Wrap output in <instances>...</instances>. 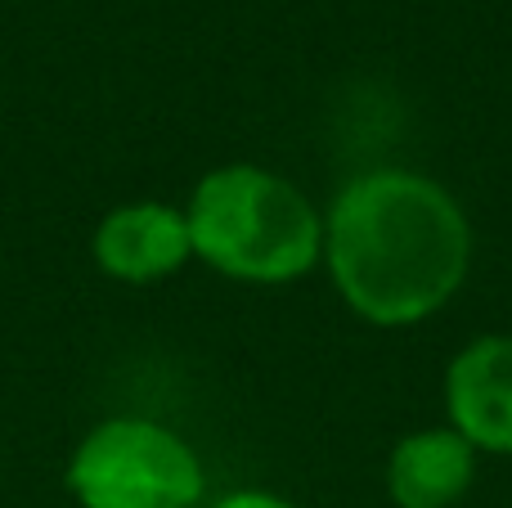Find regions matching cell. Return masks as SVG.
Returning a JSON list of instances; mask_svg holds the SVG:
<instances>
[{
    "instance_id": "6",
    "label": "cell",
    "mask_w": 512,
    "mask_h": 508,
    "mask_svg": "<svg viewBox=\"0 0 512 508\" xmlns=\"http://www.w3.org/2000/svg\"><path fill=\"white\" fill-rule=\"evenodd\" d=\"M477 477V446L454 428H423L391 450L387 491L396 508H454Z\"/></svg>"
},
{
    "instance_id": "5",
    "label": "cell",
    "mask_w": 512,
    "mask_h": 508,
    "mask_svg": "<svg viewBox=\"0 0 512 508\" xmlns=\"http://www.w3.org/2000/svg\"><path fill=\"white\" fill-rule=\"evenodd\" d=\"M95 261L104 275L126 284H153L167 279L194 257L189 221L171 203H122L99 221L95 230Z\"/></svg>"
},
{
    "instance_id": "4",
    "label": "cell",
    "mask_w": 512,
    "mask_h": 508,
    "mask_svg": "<svg viewBox=\"0 0 512 508\" xmlns=\"http://www.w3.org/2000/svg\"><path fill=\"white\" fill-rule=\"evenodd\" d=\"M450 428L490 455H512V333L477 338L445 374Z\"/></svg>"
},
{
    "instance_id": "7",
    "label": "cell",
    "mask_w": 512,
    "mask_h": 508,
    "mask_svg": "<svg viewBox=\"0 0 512 508\" xmlns=\"http://www.w3.org/2000/svg\"><path fill=\"white\" fill-rule=\"evenodd\" d=\"M212 508H292V504L279 500V495H265V491H234V495H225V500H216Z\"/></svg>"
},
{
    "instance_id": "3",
    "label": "cell",
    "mask_w": 512,
    "mask_h": 508,
    "mask_svg": "<svg viewBox=\"0 0 512 508\" xmlns=\"http://www.w3.org/2000/svg\"><path fill=\"white\" fill-rule=\"evenodd\" d=\"M81 508H198L203 464L153 419H108L86 432L68 464Z\"/></svg>"
},
{
    "instance_id": "2",
    "label": "cell",
    "mask_w": 512,
    "mask_h": 508,
    "mask_svg": "<svg viewBox=\"0 0 512 508\" xmlns=\"http://www.w3.org/2000/svg\"><path fill=\"white\" fill-rule=\"evenodd\" d=\"M194 257L243 284H288L324 257V216L279 171L230 162L185 207Z\"/></svg>"
},
{
    "instance_id": "1",
    "label": "cell",
    "mask_w": 512,
    "mask_h": 508,
    "mask_svg": "<svg viewBox=\"0 0 512 508\" xmlns=\"http://www.w3.org/2000/svg\"><path fill=\"white\" fill-rule=\"evenodd\" d=\"M324 257L355 315L382 329L436 315L472 261V230L454 194L418 171L355 176L324 216Z\"/></svg>"
}]
</instances>
